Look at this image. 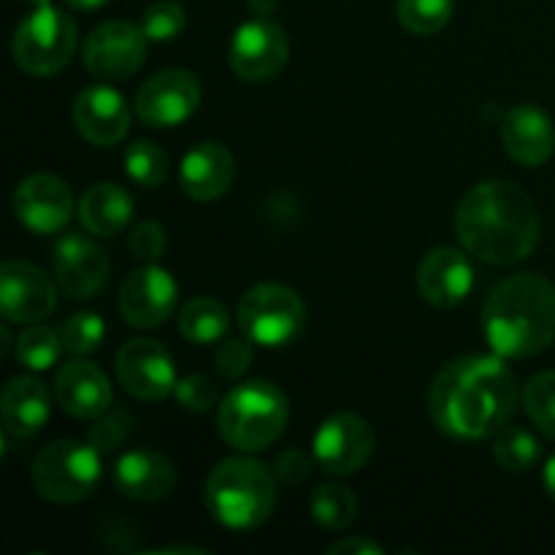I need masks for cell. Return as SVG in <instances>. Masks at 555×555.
<instances>
[{
	"mask_svg": "<svg viewBox=\"0 0 555 555\" xmlns=\"http://www.w3.org/2000/svg\"><path fill=\"white\" fill-rule=\"evenodd\" d=\"M455 0H399L396 14L412 36H434L453 20Z\"/></svg>",
	"mask_w": 555,
	"mask_h": 555,
	"instance_id": "cell-30",
	"label": "cell"
},
{
	"mask_svg": "<svg viewBox=\"0 0 555 555\" xmlns=\"http://www.w3.org/2000/svg\"><path fill=\"white\" fill-rule=\"evenodd\" d=\"M526 415L547 439H555V372H540L524 388Z\"/></svg>",
	"mask_w": 555,
	"mask_h": 555,
	"instance_id": "cell-32",
	"label": "cell"
},
{
	"mask_svg": "<svg viewBox=\"0 0 555 555\" xmlns=\"http://www.w3.org/2000/svg\"><path fill=\"white\" fill-rule=\"evenodd\" d=\"M60 336H63V345L70 356H90L103 345L106 323L98 312H76L60 325Z\"/></svg>",
	"mask_w": 555,
	"mask_h": 555,
	"instance_id": "cell-33",
	"label": "cell"
},
{
	"mask_svg": "<svg viewBox=\"0 0 555 555\" xmlns=\"http://www.w3.org/2000/svg\"><path fill=\"white\" fill-rule=\"evenodd\" d=\"M27 3H30V5H49L52 0H27Z\"/></svg>",
	"mask_w": 555,
	"mask_h": 555,
	"instance_id": "cell-45",
	"label": "cell"
},
{
	"mask_svg": "<svg viewBox=\"0 0 555 555\" xmlns=\"http://www.w3.org/2000/svg\"><path fill=\"white\" fill-rule=\"evenodd\" d=\"M63 350L65 345L60 331L49 328V325H30L16 339L14 356L30 372H47V369H52L60 361Z\"/></svg>",
	"mask_w": 555,
	"mask_h": 555,
	"instance_id": "cell-28",
	"label": "cell"
},
{
	"mask_svg": "<svg viewBox=\"0 0 555 555\" xmlns=\"http://www.w3.org/2000/svg\"><path fill=\"white\" fill-rule=\"evenodd\" d=\"M168 171H171L168 155L160 146L150 144V141H133V144L125 150V173H128L139 188H160L168 179Z\"/></svg>",
	"mask_w": 555,
	"mask_h": 555,
	"instance_id": "cell-31",
	"label": "cell"
},
{
	"mask_svg": "<svg viewBox=\"0 0 555 555\" xmlns=\"http://www.w3.org/2000/svg\"><path fill=\"white\" fill-rule=\"evenodd\" d=\"M331 555H383V545H377L369 537H347V540L334 542L328 547Z\"/></svg>",
	"mask_w": 555,
	"mask_h": 555,
	"instance_id": "cell-40",
	"label": "cell"
},
{
	"mask_svg": "<svg viewBox=\"0 0 555 555\" xmlns=\"http://www.w3.org/2000/svg\"><path fill=\"white\" fill-rule=\"evenodd\" d=\"M74 122L92 146H117L130 130V108L122 92L108 85H92L74 103Z\"/></svg>",
	"mask_w": 555,
	"mask_h": 555,
	"instance_id": "cell-18",
	"label": "cell"
},
{
	"mask_svg": "<svg viewBox=\"0 0 555 555\" xmlns=\"http://www.w3.org/2000/svg\"><path fill=\"white\" fill-rule=\"evenodd\" d=\"M493 459L499 466L507 472H529L534 469L537 461L542 459V444L529 428L520 426H504L496 434V444H493Z\"/></svg>",
	"mask_w": 555,
	"mask_h": 555,
	"instance_id": "cell-29",
	"label": "cell"
},
{
	"mask_svg": "<svg viewBox=\"0 0 555 555\" xmlns=\"http://www.w3.org/2000/svg\"><path fill=\"white\" fill-rule=\"evenodd\" d=\"M201 106V81L193 70L166 68L141 85L135 95V114L157 130L188 122Z\"/></svg>",
	"mask_w": 555,
	"mask_h": 555,
	"instance_id": "cell-11",
	"label": "cell"
},
{
	"mask_svg": "<svg viewBox=\"0 0 555 555\" xmlns=\"http://www.w3.org/2000/svg\"><path fill=\"white\" fill-rule=\"evenodd\" d=\"M291 43L282 25L271 22L269 16H255L236 27L228 49V63L233 74L244 81H269L287 65Z\"/></svg>",
	"mask_w": 555,
	"mask_h": 555,
	"instance_id": "cell-9",
	"label": "cell"
},
{
	"mask_svg": "<svg viewBox=\"0 0 555 555\" xmlns=\"http://www.w3.org/2000/svg\"><path fill=\"white\" fill-rule=\"evenodd\" d=\"M79 47V30L74 16L63 9L36 5L14 33V60L25 74L54 76L70 63Z\"/></svg>",
	"mask_w": 555,
	"mask_h": 555,
	"instance_id": "cell-7",
	"label": "cell"
},
{
	"mask_svg": "<svg viewBox=\"0 0 555 555\" xmlns=\"http://www.w3.org/2000/svg\"><path fill=\"white\" fill-rule=\"evenodd\" d=\"M14 215L22 225L38 236L63 231L74 217L70 188L54 173H33L14 190Z\"/></svg>",
	"mask_w": 555,
	"mask_h": 555,
	"instance_id": "cell-16",
	"label": "cell"
},
{
	"mask_svg": "<svg viewBox=\"0 0 555 555\" xmlns=\"http://www.w3.org/2000/svg\"><path fill=\"white\" fill-rule=\"evenodd\" d=\"M502 141L507 155L520 166L537 168L551 160L555 150V128L551 114L540 106L520 103L502 117Z\"/></svg>",
	"mask_w": 555,
	"mask_h": 555,
	"instance_id": "cell-21",
	"label": "cell"
},
{
	"mask_svg": "<svg viewBox=\"0 0 555 555\" xmlns=\"http://www.w3.org/2000/svg\"><path fill=\"white\" fill-rule=\"evenodd\" d=\"M475 287V269L466 253L455 247H437L417 269V291L431 307L450 309L469 298Z\"/></svg>",
	"mask_w": 555,
	"mask_h": 555,
	"instance_id": "cell-19",
	"label": "cell"
},
{
	"mask_svg": "<svg viewBox=\"0 0 555 555\" xmlns=\"http://www.w3.org/2000/svg\"><path fill=\"white\" fill-rule=\"evenodd\" d=\"M236 318L238 331L253 345L285 347L296 341L307 325V307L293 287L280 282H260L244 293Z\"/></svg>",
	"mask_w": 555,
	"mask_h": 555,
	"instance_id": "cell-8",
	"label": "cell"
},
{
	"mask_svg": "<svg viewBox=\"0 0 555 555\" xmlns=\"http://www.w3.org/2000/svg\"><path fill=\"white\" fill-rule=\"evenodd\" d=\"M520 390L504 358L461 356L437 374L428 393L434 426L453 439L496 437L518 410Z\"/></svg>",
	"mask_w": 555,
	"mask_h": 555,
	"instance_id": "cell-1",
	"label": "cell"
},
{
	"mask_svg": "<svg viewBox=\"0 0 555 555\" xmlns=\"http://www.w3.org/2000/svg\"><path fill=\"white\" fill-rule=\"evenodd\" d=\"M173 393L188 412H209L222 401L217 393V385L206 374H190V377L179 379Z\"/></svg>",
	"mask_w": 555,
	"mask_h": 555,
	"instance_id": "cell-36",
	"label": "cell"
},
{
	"mask_svg": "<svg viewBox=\"0 0 555 555\" xmlns=\"http://www.w3.org/2000/svg\"><path fill=\"white\" fill-rule=\"evenodd\" d=\"M291 406L271 379H247L222 396L217 431L238 453H260L285 434Z\"/></svg>",
	"mask_w": 555,
	"mask_h": 555,
	"instance_id": "cell-5",
	"label": "cell"
},
{
	"mask_svg": "<svg viewBox=\"0 0 555 555\" xmlns=\"http://www.w3.org/2000/svg\"><path fill=\"white\" fill-rule=\"evenodd\" d=\"M166 249V231L160 222L144 220L130 231V253L141 263H157Z\"/></svg>",
	"mask_w": 555,
	"mask_h": 555,
	"instance_id": "cell-38",
	"label": "cell"
},
{
	"mask_svg": "<svg viewBox=\"0 0 555 555\" xmlns=\"http://www.w3.org/2000/svg\"><path fill=\"white\" fill-rule=\"evenodd\" d=\"M184 27H188V14L177 0H157L144 11V20H141V30L155 43L173 41L182 36Z\"/></svg>",
	"mask_w": 555,
	"mask_h": 555,
	"instance_id": "cell-34",
	"label": "cell"
},
{
	"mask_svg": "<svg viewBox=\"0 0 555 555\" xmlns=\"http://www.w3.org/2000/svg\"><path fill=\"white\" fill-rule=\"evenodd\" d=\"M206 509L220 526L249 531L263 526L276 507V480L253 455H231L206 480Z\"/></svg>",
	"mask_w": 555,
	"mask_h": 555,
	"instance_id": "cell-4",
	"label": "cell"
},
{
	"mask_svg": "<svg viewBox=\"0 0 555 555\" xmlns=\"http://www.w3.org/2000/svg\"><path fill=\"white\" fill-rule=\"evenodd\" d=\"M54 276L65 296L92 298L108 280V258L92 238L68 233L54 247Z\"/></svg>",
	"mask_w": 555,
	"mask_h": 555,
	"instance_id": "cell-17",
	"label": "cell"
},
{
	"mask_svg": "<svg viewBox=\"0 0 555 555\" xmlns=\"http://www.w3.org/2000/svg\"><path fill=\"white\" fill-rule=\"evenodd\" d=\"M233 179H236V160H233L231 150L217 141H204V144L193 146L179 166V184H182L184 195L201 201V204L222 198L231 190Z\"/></svg>",
	"mask_w": 555,
	"mask_h": 555,
	"instance_id": "cell-22",
	"label": "cell"
},
{
	"mask_svg": "<svg viewBox=\"0 0 555 555\" xmlns=\"http://www.w3.org/2000/svg\"><path fill=\"white\" fill-rule=\"evenodd\" d=\"M106 3L108 0H65V5H70L74 11H98Z\"/></svg>",
	"mask_w": 555,
	"mask_h": 555,
	"instance_id": "cell-43",
	"label": "cell"
},
{
	"mask_svg": "<svg viewBox=\"0 0 555 555\" xmlns=\"http://www.w3.org/2000/svg\"><path fill=\"white\" fill-rule=\"evenodd\" d=\"M542 482H545L547 496H551L555 502V453L545 461V469H542Z\"/></svg>",
	"mask_w": 555,
	"mask_h": 555,
	"instance_id": "cell-41",
	"label": "cell"
},
{
	"mask_svg": "<svg viewBox=\"0 0 555 555\" xmlns=\"http://www.w3.org/2000/svg\"><path fill=\"white\" fill-rule=\"evenodd\" d=\"M54 399L60 410L79 421H95L112 410V385L92 361H68L54 377Z\"/></svg>",
	"mask_w": 555,
	"mask_h": 555,
	"instance_id": "cell-20",
	"label": "cell"
},
{
	"mask_svg": "<svg viewBox=\"0 0 555 555\" xmlns=\"http://www.w3.org/2000/svg\"><path fill=\"white\" fill-rule=\"evenodd\" d=\"M253 366V341L242 334V339H225L217 347L215 369L222 379H238Z\"/></svg>",
	"mask_w": 555,
	"mask_h": 555,
	"instance_id": "cell-37",
	"label": "cell"
},
{
	"mask_svg": "<svg viewBox=\"0 0 555 555\" xmlns=\"http://www.w3.org/2000/svg\"><path fill=\"white\" fill-rule=\"evenodd\" d=\"M117 379L133 399L163 401L177 390V366L160 341L135 336L117 352Z\"/></svg>",
	"mask_w": 555,
	"mask_h": 555,
	"instance_id": "cell-12",
	"label": "cell"
},
{
	"mask_svg": "<svg viewBox=\"0 0 555 555\" xmlns=\"http://www.w3.org/2000/svg\"><path fill=\"white\" fill-rule=\"evenodd\" d=\"M133 431V417L125 410H106L101 417H95V426L87 434V442L98 450L101 455L114 453L122 448L128 434Z\"/></svg>",
	"mask_w": 555,
	"mask_h": 555,
	"instance_id": "cell-35",
	"label": "cell"
},
{
	"mask_svg": "<svg viewBox=\"0 0 555 555\" xmlns=\"http://www.w3.org/2000/svg\"><path fill=\"white\" fill-rule=\"evenodd\" d=\"M274 469L282 482H287V486H298V482H304L309 475H312V459H309L304 450L291 448L285 450V453L276 455Z\"/></svg>",
	"mask_w": 555,
	"mask_h": 555,
	"instance_id": "cell-39",
	"label": "cell"
},
{
	"mask_svg": "<svg viewBox=\"0 0 555 555\" xmlns=\"http://www.w3.org/2000/svg\"><path fill=\"white\" fill-rule=\"evenodd\" d=\"M482 331L499 358H531L555 339V285L540 274L499 282L482 307Z\"/></svg>",
	"mask_w": 555,
	"mask_h": 555,
	"instance_id": "cell-3",
	"label": "cell"
},
{
	"mask_svg": "<svg viewBox=\"0 0 555 555\" xmlns=\"http://www.w3.org/2000/svg\"><path fill=\"white\" fill-rule=\"evenodd\" d=\"M146 43L144 30L125 20H112L98 25L81 47V63L95 79L117 81L128 79L144 65Z\"/></svg>",
	"mask_w": 555,
	"mask_h": 555,
	"instance_id": "cell-10",
	"label": "cell"
},
{
	"mask_svg": "<svg viewBox=\"0 0 555 555\" xmlns=\"http://www.w3.org/2000/svg\"><path fill=\"white\" fill-rule=\"evenodd\" d=\"M453 222L461 247L491 266H515L529 258L542 231L531 195L509 179L475 184L461 198Z\"/></svg>",
	"mask_w": 555,
	"mask_h": 555,
	"instance_id": "cell-2",
	"label": "cell"
},
{
	"mask_svg": "<svg viewBox=\"0 0 555 555\" xmlns=\"http://www.w3.org/2000/svg\"><path fill=\"white\" fill-rule=\"evenodd\" d=\"M179 285L157 263H141L119 287V312L133 328H157L177 309Z\"/></svg>",
	"mask_w": 555,
	"mask_h": 555,
	"instance_id": "cell-15",
	"label": "cell"
},
{
	"mask_svg": "<svg viewBox=\"0 0 555 555\" xmlns=\"http://www.w3.org/2000/svg\"><path fill=\"white\" fill-rule=\"evenodd\" d=\"M79 222L92 236H119L133 220V198L114 182L92 184L79 198Z\"/></svg>",
	"mask_w": 555,
	"mask_h": 555,
	"instance_id": "cell-25",
	"label": "cell"
},
{
	"mask_svg": "<svg viewBox=\"0 0 555 555\" xmlns=\"http://www.w3.org/2000/svg\"><path fill=\"white\" fill-rule=\"evenodd\" d=\"M101 459L103 455L90 442L60 439L47 444L33 461V486L47 502L76 504L101 482Z\"/></svg>",
	"mask_w": 555,
	"mask_h": 555,
	"instance_id": "cell-6",
	"label": "cell"
},
{
	"mask_svg": "<svg viewBox=\"0 0 555 555\" xmlns=\"http://www.w3.org/2000/svg\"><path fill=\"white\" fill-rule=\"evenodd\" d=\"M57 307V287L38 266L5 260L0 266V312L5 323L33 325Z\"/></svg>",
	"mask_w": 555,
	"mask_h": 555,
	"instance_id": "cell-14",
	"label": "cell"
},
{
	"mask_svg": "<svg viewBox=\"0 0 555 555\" xmlns=\"http://www.w3.org/2000/svg\"><path fill=\"white\" fill-rule=\"evenodd\" d=\"M0 339H3V356H9V341H11V336H9V328H0Z\"/></svg>",
	"mask_w": 555,
	"mask_h": 555,
	"instance_id": "cell-44",
	"label": "cell"
},
{
	"mask_svg": "<svg viewBox=\"0 0 555 555\" xmlns=\"http://www.w3.org/2000/svg\"><path fill=\"white\" fill-rule=\"evenodd\" d=\"M179 331L193 345H215L231 331V314L217 298L195 296L179 312Z\"/></svg>",
	"mask_w": 555,
	"mask_h": 555,
	"instance_id": "cell-26",
	"label": "cell"
},
{
	"mask_svg": "<svg viewBox=\"0 0 555 555\" xmlns=\"http://www.w3.org/2000/svg\"><path fill=\"white\" fill-rule=\"evenodd\" d=\"M314 461L331 475H356L374 453V431L356 412H336L320 423L312 442Z\"/></svg>",
	"mask_w": 555,
	"mask_h": 555,
	"instance_id": "cell-13",
	"label": "cell"
},
{
	"mask_svg": "<svg viewBox=\"0 0 555 555\" xmlns=\"http://www.w3.org/2000/svg\"><path fill=\"white\" fill-rule=\"evenodd\" d=\"M309 513H312L314 524L323 526V529L345 531L356 524L358 499L350 488L325 482V486L314 488L312 496H309Z\"/></svg>",
	"mask_w": 555,
	"mask_h": 555,
	"instance_id": "cell-27",
	"label": "cell"
},
{
	"mask_svg": "<svg viewBox=\"0 0 555 555\" xmlns=\"http://www.w3.org/2000/svg\"><path fill=\"white\" fill-rule=\"evenodd\" d=\"M114 486L135 502H157L177 486V469L157 450H130L114 466Z\"/></svg>",
	"mask_w": 555,
	"mask_h": 555,
	"instance_id": "cell-23",
	"label": "cell"
},
{
	"mask_svg": "<svg viewBox=\"0 0 555 555\" xmlns=\"http://www.w3.org/2000/svg\"><path fill=\"white\" fill-rule=\"evenodd\" d=\"M49 390L41 379L36 377H14L3 390L0 399V415H3V428L14 439L36 437L49 421Z\"/></svg>",
	"mask_w": 555,
	"mask_h": 555,
	"instance_id": "cell-24",
	"label": "cell"
},
{
	"mask_svg": "<svg viewBox=\"0 0 555 555\" xmlns=\"http://www.w3.org/2000/svg\"><path fill=\"white\" fill-rule=\"evenodd\" d=\"M276 3L280 0H249V11L255 16H271L276 11Z\"/></svg>",
	"mask_w": 555,
	"mask_h": 555,
	"instance_id": "cell-42",
	"label": "cell"
}]
</instances>
